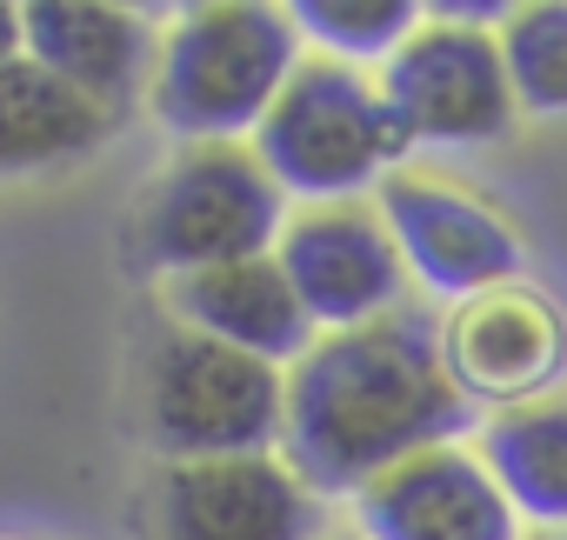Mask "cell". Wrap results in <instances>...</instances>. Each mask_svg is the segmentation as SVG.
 I'll return each mask as SVG.
<instances>
[{
	"mask_svg": "<svg viewBox=\"0 0 567 540\" xmlns=\"http://www.w3.org/2000/svg\"><path fill=\"white\" fill-rule=\"evenodd\" d=\"M381 94L414 147H481L501 141L520 114L501 34L441 14H427L421 34L381 68Z\"/></svg>",
	"mask_w": 567,
	"mask_h": 540,
	"instance_id": "6",
	"label": "cell"
},
{
	"mask_svg": "<svg viewBox=\"0 0 567 540\" xmlns=\"http://www.w3.org/2000/svg\"><path fill=\"white\" fill-rule=\"evenodd\" d=\"M141 427L167 467L274 454L288 434V374L207 334L167 328L141 361Z\"/></svg>",
	"mask_w": 567,
	"mask_h": 540,
	"instance_id": "4",
	"label": "cell"
},
{
	"mask_svg": "<svg viewBox=\"0 0 567 540\" xmlns=\"http://www.w3.org/2000/svg\"><path fill=\"white\" fill-rule=\"evenodd\" d=\"M361 540H520V513L474 447H427L354 494Z\"/></svg>",
	"mask_w": 567,
	"mask_h": 540,
	"instance_id": "11",
	"label": "cell"
},
{
	"mask_svg": "<svg viewBox=\"0 0 567 540\" xmlns=\"http://www.w3.org/2000/svg\"><path fill=\"white\" fill-rule=\"evenodd\" d=\"M247 147L260 154L274 187L301 207L354 200L361 187H381L388 174H401V160L414 154L381 81L328 54H308L295 68V81L280 87V101L267 107Z\"/></svg>",
	"mask_w": 567,
	"mask_h": 540,
	"instance_id": "3",
	"label": "cell"
},
{
	"mask_svg": "<svg viewBox=\"0 0 567 540\" xmlns=\"http://www.w3.org/2000/svg\"><path fill=\"white\" fill-rule=\"evenodd\" d=\"M381 220L408 260V274L447 308L520 281V260H527L520 233L481 194H467L447 174H421V167L388 174L381 180Z\"/></svg>",
	"mask_w": 567,
	"mask_h": 540,
	"instance_id": "7",
	"label": "cell"
},
{
	"mask_svg": "<svg viewBox=\"0 0 567 540\" xmlns=\"http://www.w3.org/2000/svg\"><path fill=\"white\" fill-rule=\"evenodd\" d=\"M354 540H361V533H354Z\"/></svg>",
	"mask_w": 567,
	"mask_h": 540,
	"instance_id": "20",
	"label": "cell"
},
{
	"mask_svg": "<svg viewBox=\"0 0 567 540\" xmlns=\"http://www.w3.org/2000/svg\"><path fill=\"white\" fill-rule=\"evenodd\" d=\"M540 540H567V533H540Z\"/></svg>",
	"mask_w": 567,
	"mask_h": 540,
	"instance_id": "19",
	"label": "cell"
},
{
	"mask_svg": "<svg viewBox=\"0 0 567 540\" xmlns=\"http://www.w3.org/2000/svg\"><path fill=\"white\" fill-rule=\"evenodd\" d=\"M474 427V407L447 381L441 321L401 308L388 321L321 334L301 367H288V460L315 494H361L388 467L454 447Z\"/></svg>",
	"mask_w": 567,
	"mask_h": 540,
	"instance_id": "1",
	"label": "cell"
},
{
	"mask_svg": "<svg viewBox=\"0 0 567 540\" xmlns=\"http://www.w3.org/2000/svg\"><path fill=\"white\" fill-rule=\"evenodd\" d=\"M167 314L187 334H207L234 354H254L267 367H301L321 341L315 314L301 308L295 281L280 274V260H227V267H200V274L167 281Z\"/></svg>",
	"mask_w": 567,
	"mask_h": 540,
	"instance_id": "12",
	"label": "cell"
},
{
	"mask_svg": "<svg viewBox=\"0 0 567 540\" xmlns=\"http://www.w3.org/2000/svg\"><path fill=\"white\" fill-rule=\"evenodd\" d=\"M441 361L467 407H527L567 381V314L547 288H494L441 321Z\"/></svg>",
	"mask_w": 567,
	"mask_h": 540,
	"instance_id": "9",
	"label": "cell"
},
{
	"mask_svg": "<svg viewBox=\"0 0 567 540\" xmlns=\"http://www.w3.org/2000/svg\"><path fill=\"white\" fill-rule=\"evenodd\" d=\"M301 28L288 8L267 0H200L181 8L174 28L161 34L147 107L181 147H214V141H254L267 107L301 68Z\"/></svg>",
	"mask_w": 567,
	"mask_h": 540,
	"instance_id": "2",
	"label": "cell"
},
{
	"mask_svg": "<svg viewBox=\"0 0 567 540\" xmlns=\"http://www.w3.org/2000/svg\"><path fill=\"white\" fill-rule=\"evenodd\" d=\"M21 54V8H0V61Z\"/></svg>",
	"mask_w": 567,
	"mask_h": 540,
	"instance_id": "18",
	"label": "cell"
},
{
	"mask_svg": "<svg viewBox=\"0 0 567 540\" xmlns=\"http://www.w3.org/2000/svg\"><path fill=\"white\" fill-rule=\"evenodd\" d=\"M161 540H321V494L280 454L174 460L154 480Z\"/></svg>",
	"mask_w": 567,
	"mask_h": 540,
	"instance_id": "10",
	"label": "cell"
},
{
	"mask_svg": "<svg viewBox=\"0 0 567 540\" xmlns=\"http://www.w3.org/2000/svg\"><path fill=\"white\" fill-rule=\"evenodd\" d=\"M494 34H501V61L520 114H567V0L514 8Z\"/></svg>",
	"mask_w": 567,
	"mask_h": 540,
	"instance_id": "17",
	"label": "cell"
},
{
	"mask_svg": "<svg viewBox=\"0 0 567 540\" xmlns=\"http://www.w3.org/2000/svg\"><path fill=\"white\" fill-rule=\"evenodd\" d=\"M280 227H288V194L274 187L247 141L181 147L134 207V247L167 281L227 260H260L280 247Z\"/></svg>",
	"mask_w": 567,
	"mask_h": 540,
	"instance_id": "5",
	"label": "cell"
},
{
	"mask_svg": "<svg viewBox=\"0 0 567 540\" xmlns=\"http://www.w3.org/2000/svg\"><path fill=\"white\" fill-rule=\"evenodd\" d=\"M21 54L87 94L94 107L121 114L141 81H154V34L134 8L107 0H28L21 8Z\"/></svg>",
	"mask_w": 567,
	"mask_h": 540,
	"instance_id": "13",
	"label": "cell"
},
{
	"mask_svg": "<svg viewBox=\"0 0 567 540\" xmlns=\"http://www.w3.org/2000/svg\"><path fill=\"white\" fill-rule=\"evenodd\" d=\"M288 14L301 41H315L328 61H348V68L361 61L388 68L427 21V8H414V0H295Z\"/></svg>",
	"mask_w": 567,
	"mask_h": 540,
	"instance_id": "16",
	"label": "cell"
},
{
	"mask_svg": "<svg viewBox=\"0 0 567 540\" xmlns=\"http://www.w3.org/2000/svg\"><path fill=\"white\" fill-rule=\"evenodd\" d=\"M107 127H114L107 107H94L87 94L54 81L28 54L0 61V174H28V167L94 154L107 141Z\"/></svg>",
	"mask_w": 567,
	"mask_h": 540,
	"instance_id": "15",
	"label": "cell"
},
{
	"mask_svg": "<svg viewBox=\"0 0 567 540\" xmlns=\"http://www.w3.org/2000/svg\"><path fill=\"white\" fill-rule=\"evenodd\" d=\"M280 274L295 281L301 308L321 334H348L368 321H388L408 308V260L381 220V207L334 200V207H295L280 227Z\"/></svg>",
	"mask_w": 567,
	"mask_h": 540,
	"instance_id": "8",
	"label": "cell"
},
{
	"mask_svg": "<svg viewBox=\"0 0 567 540\" xmlns=\"http://www.w3.org/2000/svg\"><path fill=\"white\" fill-rule=\"evenodd\" d=\"M474 454L520 520H534L540 533H567V394L481 414Z\"/></svg>",
	"mask_w": 567,
	"mask_h": 540,
	"instance_id": "14",
	"label": "cell"
}]
</instances>
